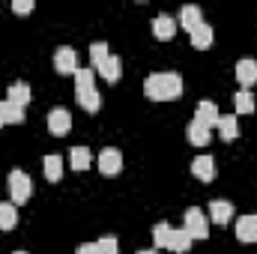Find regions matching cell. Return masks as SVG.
I'll return each mask as SVG.
<instances>
[{
  "label": "cell",
  "instance_id": "14",
  "mask_svg": "<svg viewBox=\"0 0 257 254\" xmlns=\"http://www.w3.org/2000/svg\"><path fill=\"white\" fill-rule=\"evenodd\" d=\"M192 242H194V239L183 230V227H180V230H174V227H171V233H168V245H165V248H171L174 254H186L189 248H192Z\"/></svg>",
  "mask_w": 257,
  "mask_h": 254
},
{
  "label": "cell",
  "instance_id": "24",
  "mask_svg": "<svg viewBox=\"0 0 257 254\" xmlns=\"http://www.w3.org/2000/svg\"><path fill=\"white\" fill-rule=\"evenodd\" d=\"M192 45L197 48V51H203V48H209V45H212V27H209V24L194 27V30H192Z\"/></svg>",
  "mask_w": 257,
  "mask_h": 254
},
{
  "label": "cell",
  "instance_id": "9",
  "mask_svg": "<svg viewBox=\"0 0 257 254\" xmlns=\"http://www.w3.org/2000/svg\"><path fill=\"white\" fill-rule=\"evenodd\" d=\"M192 174L203 183H212L215 180V159L212 156H197L192 162Z\"/></svg>",
  "mask_w": 257,
  "mask_h": 254
},
{
  "label": "cell",
  "instance_id": "10",
  "mask_svg": "<svg viewBox=\"0 0 257 254\" xmlns=\"http://www.w3.org/2000/svg\"><path fill=\"white\" fill-rule=\"evenodd\" d=\"M236 239L239 242H257V212L242 215L236 221Z\"/></svg>",
  "mask_w": 257,
  "mask_h": 254
},
{
  "label": "cell",
  "instance_id": "31",
  "mask_svg": "<svg viewBox=\"0 0 257 254\" xmlns=\"http://www.w3.org/2000/svg\"><path fill=\"white\" fill-rule=\"evenodd\" d=\"M138 254H159V251H156V248H141Z\"/></svg>",
  "mask_w": 257,
  "mask_h": 254
},
{
  "label": "cell",
  "instance_id": "4",
  "mask_svg": "<svg viewBox=\"0 0 257 254\" xmlns=\"http://www.w3.org/2000/svg\"><path fill=\"white\" fill-rule=\"evenodd\" d=\"M6 183H9V200H12L15 206L30 200V194H33V183H30V177H27L24 171H12Z\"/></svg>",
  "mask_w": 257,
  "mask_h": 254
},
{
  "label": "cell",
  "instance_id": "25",
  "mask_svg": "<svg viewBox=\"0 0 257 254\" xmlns=\"http://www.w3.org/2000/svg\"><path fill=\"white\" fill-rule=\"evenodd\" d=\"M108 57H111V51H108V45H105V42H93V45H90V63H93L96 72L105 66Z\"/></svg>",
  "mask_w": 257,
  "mask_h": 254
},
{
  "label": "cell",
  "instance_id": "27",
  "mask_svg": "<svg viewBox=\"0 0 257 254\" xmlns=\"http://www.w3.org/2000/svg\"><path fill=\"white\" fill-rule=\"evenodd\" d=\"M168 233H171V224H168V221H159V224L153 227V242H156V248H165V245H168Z\"/></svg>",
  "mask_w": 257,
  "mask_h": 254
},
{
  "label": "cell",
  "instance_id": "28",
  "mask_svg": "<svg viewBox=\"0 0 257 254\" xmlns=\"http://www.w3.org/2000/svg\"><path fill=\"white\" fill-rule=\"evenodd\" d=\"M96 248L99 254H120V245H117V236H111V233H105L99 242H96Z\"/></svg>",
  "mask_w": 257,
  "mask_h": 254
},
{
  "label": "cell",
  "instance_id": "1",
  "mask_svg": "<svg viewBox=\"0 0 257 254\" xmlns=\"http://www.w3.org/2000/svg\"><path fill=\"white\" fill-rule=\"evenodd\" d=\"M144 96L153 102H171L183 96V75L180 72H156L144 81Z\"/></svg>",
  "mask_w": 257,
  "mask_h": 254
},
{
  "label": "cell",
  "instance_id": "7",
  "mask_svg": "<svg viewBox=\"0 0 257 254\" xmlns=\"http://www.w3.org/2000/svg\"><path fill=\"white\" fill-rule=\"evenodd\" d=\"M69 129H72V114H69L66 108H51V111H48V132L60 138Z\"/></svg>",
  "mask_w": 257,
  "mask_h": 254
},
{
  "label": "cell",
  "instance_id": "26",
  "mask_svg": "<svg viewBox=\"0 0 257 254\" xmlns=\"http://www.w3.org/2000/svg\"><path fill=\"white\" fill-rule=\"evenodd\" d=\"M233 105H236V114H254V96H251V90H239L233 96Z\"/></svg>",
  "mask_w": 257,
  "mask_h": 254
},
{
  "label": "cell",
  "instance_id": "13",
  "mask_svg": "<svg viewBox=\"0 0 257 254\" xmlns=\"http://www.w3.org/2000/svg\"><path fill=\"white\" fill-rule=\"evenodd\" d=\"M218 117H221V114H218V105H215V102H197V108H194V120H197V123H203V126H215V123H218Z\"/></svg>",
  "mask_w": 257,
  "mask_h": 254
},
{
  "label": "cell",
  "instance_id": "2",
  "mask_svg": "<svg viewBox=\"0 0 257 254\" xmlns=\"http://www.w3.org/2000/svg\"><path fill=\"white\" fill-rule=\"evenodd\" d=\"M75 99L84 111L96 114L102 99H99V90H96V81H93V69H78L75 72Z\"/></svg>",
  "mask_w": 257,
  "mask_h": 254
},
{
  "label": "cell",
  "instance_id": "15",
  "mask_svg": "<svg viewBox=\"0 0 257 254\" xmlns=\"http://www.w3.org/2000/svg\"><path fill=\"white\" fill-rule=\"evenodd\" d=\"M6 102H9V105H15V108H24V105L30 102V87H27L24 81L9 84V90H6Z\"/></svg>",
  "mask_w": 257,
  "mask_h": 254
},
{
  "label": "cell",
  "instance_id": "22",
  "mask_svg": "<svg viewBox=\"0 0 257 254\" xmlns=\"http://www.w3.org/2000/svg\"><path fill=\"white\" fill-rule=\"evenodd\" d=\"M42 168H45V177H48L51 183H57V180L63 177V159L54 156V153H48V156L42 159Z\"/></svg>",
  "mask_w": 257,
  "mask_h": 254
},
{
  "label": "cell",
  "instance_id": "12",
  "mask_svg": "<svg viewBox=\"0 0 257 254\" xmlns=\"http://www.w3.org/2000/svg\"><path fill=\"white\" fill-rule=\"evenodd\" d=\"M174 33H177V21H174L171 15H165V12H162V15H156V18H153V36H156V39H162V42H165V39H171Z\"/></svg>",
  "mask_w": 257,
  "mask_h": 254
},
{
  "label": "cell",
  "instance_id": "5",
  "mask_svg": "<svg viewBox=\"0 0 257 254\" xmlns=\"http://www.w3.org/2000/svg\"><path fill=\"white\" fill-rule=\"evenodd\" d=\"M54 69H57V75H75L78 72V54H75V48L60 45L57 54H54Z\"/></svg>",
  "mask_w": 257,
  "mask_h": 254
},
{
  "label": "cell",
  "instance_id": "16",
  "mask_svg": "<svg viewBox=\"0 0 257 254\" xmlns=\"http://www.w3.org/2000/svg\"><path fill=\"white\" fill-rule=\"evenodd\" d=\"M203 24V12L197 9V6H192V3H186L183 9H180V27H186L189 33H192L194 27H200Z\"/></svg>",
  "mask_w": 257,
  "mask_h": 254
},
{
  "label": "cell",
  "instance_id": "21",
  "mask_svg": "<svg viewBox=\"0 0 257 254\" xmlns=\"http://www.w3.org/2000/svg\"><path fill=\"white\" fill-rule=\"evenodd\" d=\"M69 162H72V168L81 174V171H87V168H90L93 153H90L87 147H72V150H69Z\"/></svg>",
  "mask_w": 257,
  "mask_h": 254
},
{
  "label": "cell",
  "instance_id": "19",
  "mask_svg": "<svg viewBox=\"0 0 257 254\" xmlns=\"http://www.w3.org/2000/svg\"><path fill=\"white\" fill-rule=\"evenodd\" d=\"M18 224V206L12 200H0V230H12Z\"/></svg>",
  "mask_w": 257,
  "mask_h": 254
},
{
  "label": "cell",
  "instance_id": "20",
  "mask_svg": "<svg viewBox=\"0 0 257 254\" xmlns=\"http://www.w3.org/2000/svg\"><path fill=\"white\" fill-rule=\"evenodd\" d=\"M18 126V123H24V108H15V105H9L6 99L0 102V126Z\"/></svg>",
  "mask_w": 257,
  "mask_h": 254
},
{
  "label": "cell",
  "instance_id": "29",
  "mask_svg": "<svg viewBox=\"0 0 257 254\" xmlns=\"http://www.w3.org/2000/svg\"><path fill=\"white\" fill-rule=\"evenodd\" d=\"M12 9H15L18 15H27V12H33V0H15Z\"/></svg>",
  "mask_w": 257,
  "mask_h": 254
},
{
  "label": "cell",
  "instance_id": "6",
  "mask_svg": "<svg viewBox=\"0 0 257 254\" xmlns=\"http://www.w3.org/2000/svg\"><path fill=\"white\" fill-rule=\"evenodd\" d=\"M120 168H123V153H120V150L108 147V150L99 153V171H102L105 177H117Z\"/></svg>",
  "mask_w": 257,
  "mask_h": 254
},
{
  "label": "cell",
  "instance_id": "11",
  "mask_svg": "<svg viewBox=\"0 0 257 254\" xmlns=\"http://www.w3.org/2000/svg\"><path fill=\"white\" fill-rule=\"evenodd\" d=\"M206 218L215 221V224H227V221L233 218V203H230V200H212Z\"/></svg>",
  "mask_w": 257,
  "mask_h": 254
},
{
  "label": "cell",
  "instance_id": "8",
  "mask_svg": "<svg viewBox=\"0 0 257 254\" xmlns=\"http://www.w3.org/2000/svg\"><path fill=\"white\" fill-rule=\"evenodd\" d=\"M236 81L242 84V90H248L251 84H257V60L242 57V60L236 63Z\"/></svg>",
  "mask_w": 257,
  "mask_h": 254
},
{
  "label": "cell",
  "instance_id": "23",
  "mask_svg": "<svg viewBox=\"0 0 257 254\" xmlns=\"http://www.w3.org/2000/svg\"><path fill=\"white\" fill-rule=\"evenodd\" d=\"M215 129H218V135H221L224 141H233V138L239 135V126H236V117H233V114H224V117H218Z\"/></svg>",
  "mask_w": 257,
  "mask_h": 254
},
{
  "label": "cell",
  "instance_id": "3",
  "mask_svg": "<svg viewBox=\"0 0 257 254\" xmlns=\"http://www.w3.org/2000/svg\"><path fill=\"white\" fill-rule=\"evenodd\" d=\"M183 230L192 236V239H206L209 236V218L206 212H200V206H189L186 215H183Z\"/></svg>",
  "mask_w": 257,
  "mask_h": 254
},
{
  "label": "cell",
  "instance_id": "17",
  "mask_svg": "<svg viewBox=\"0 0 257 254\" xmlns=\"http://www.w3.org/2000/svg\"><path fill=\"white\" fill-rule=\"evenodd\" d=\"M186 135H189V144H194V147H206L209 138H212V129L203 126V123H197V120H192L189 129H186Z\"/></svg>",
  "mask_w": 257,
  "mask_h": 254
},
{
  "label": "cell",
  "instance_id": "30",
  "mask_svg": "<svg viewBox=\"0 0 257 254\" xmlns=\"http://www.w3.org/2000/svg\"><path fill=\"white\" fill-rule=\"evenodd\" d=\"M75 254H99V248H96V242H90V245H78Z\"/></svg>",
  "mask_w": 257,
  "mask_h": 254
},
{
  "label": "cell",
  "instance_id": "32",
  "mask_svg": "<svg viewBox=\"0 0 257 254\" xmlns=\"http://www.w3.org/2000/svg\"><path fill=\"white\" fill-rule=\"evenodd\" d=\"M15 254H27V251H15Z\"/></svg>",
  "mask_w": 257,
  "mask_h": 254
},
{
  "label": "cell",
  "instance_id": "18",
  "mask_svg": "<svg viewBox=\"0 0 257 254\" xmlns=\"http://www.w3.org/2000/svg\"><path fill=\"white\" fill-rule=\"evenodd\" d=\"M99 75H102L108 84H117V81H120V75H123V60H120L117 54H111V57L105 60V66L99 69Z\"/></svg>",
  "mask_w": 257,
  "mask_h": 254
}]
</instances>
